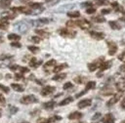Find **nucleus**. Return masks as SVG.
Segmentation results:
<instances>
[{"label":"nucleus","instance_id":"obj_27","mask_svg":"<svg viewBox=\"0 0 125 123\" xmlns=\"http://www.w3.org/2000/svg\"><path fill=\"white\" fill-rule=\"evenodd\" d=\"M96 87V82L95 81H89V82H87V84H86V88H85V92L86 91H88V90H91V89H94Z\"/></svg>","mask_w":125,"mask_h":123},{"label":"nucleus","instance_id":"obj_6","mask_svg":"<svg viewBox=\"0 0 125 123\" xmlns=\"http://www.w3.org/2000/svg\"><path fill=\"white\" fill-rule=\"evenodd\" d=\"M106 43L108 45V55L109 56H113L114 54H116V52H117V45H116V43L113 42V41H110V40L106 41Z\"/></svg>","mask_w":125,"mask_h":123},{"label":"nucleus","instance_id":"obj_51","mask_svg":"<svg viewBox=\"0 0 125 123\" xmlns=\"http://www.w3.org/2000/svg\"><path fill=\"white\" fill-rule=\"evenodd\" d=\"M108 13H110V9H103V10L101 11V14H103V15L108 14Z\"/></svg>","mask_w":125,"mask_h":123},{"label":"nucleus","instance_id":"obj_24","mask_svg":"<svg viewBox=\"0 0 125 123\" xmlns=\"http://www.w3.org/2000/svg\"><path fill=\"white\" fill-rule=\"evenodd\" d=\"M66 77V73H60V74H56L52 79L54 81H61L62 79H64Z\"/></svg>","mask_w":125,"mask_h":123},{"label":"nucleus","instance_id":"obj_30","mask_svg":"<svg viewBox=\"0 0 125 123\" xmlns=\"http://www.w3.org/2000/svg\"><path fill=\"white\" fill-rule=\"evenodd\" d=\"M67 17L69 18H79L80 17V12L79 11H74V12H67Z\"/></svg>","mask_w":125,"mask_h":123},{"label":"nucleus","instance_id":"obj_14","mask_svg":"<svg viewBox=\"0 0 125 123\" xmlns=\"http://www.w3.org/2000/svg\"><path fill=\"white\" fill-rule=\"evenodd\" d=\"M28 63H29V66L31 67H38L40 64H42V61H39L36 58H32Z\"/></svg>","mask_w":125,"mask_h":123},{"label":"nucleus","instance_id":"obj_41","mask_svg":"<svg viewBox=\"0 0 125 123\" xmlns=\"http://www.w3.org/2000/svg\"><path fill=\"white\" fill-rule=\"evenodd\" d=\"M66 26H68V27H74V26H76V21L68 20V21H66Z\"/></svg>","mask_w":125,"mask_h":123},{"label":"nucleus","instance_id":"obj_54","mask_svg":"<svg viewBox=\"0 0 125 123\" xmlns=\"http://www.w3.org/2000/svg\"><path fill=\"white\" fill-rule=\"evenodd\" d=\"M111 6H112L113 8H116V7L118 6V3H117V2H112V3H111Z\"/></svg>","mask_w":125,"mask_h":123},{"label":"nucleus","instance_id":"obj_50","mask_svg":"<svg viewBox=\"0 0 125 123\" xmlns=\"http://www.w3.org/2000/svg\"><path fill=\"white\" fill-rule=\"evenodd\" d=\"M114 9H115V11H116V12H122V13H123V11H124L123 7H122V6H119V5H118L116 8H114Z\"/></svg>","mask_w":125,"mask_h":123},{"label":"nucleus","instance_id":"obj_49","mask_svg":"<svg viewBox=\"0 0 125 123\" xmlns=\"http://www.w3.org/2000/svg\"><path fill=\"white\" fill-rule=\"evenodd\" d=\"M100 117H101V113H100V112H97V113H95V114L93 115L92 120H97V119H99Z\"/></svg>","mask_w":125,"mask_h":123},{"label":"nucleus","instance_id":"obj_28","mask_svg":"<svg viewBox=\"0 0 125 123\" xmlns=\"http://www.w3.org/2000/svg\"><path fill=\"white\" fill-rule=\"evenodd\" d=\"M64 67H67V64H66V63H62V64H60V65H56V66L54 67L53 71H54L55 73H57V72L61 71L62 69H63Z\"/></svg>","mask_w":125,"mask_h":123},{"label":"nucleus","instance_id":"obj_59","mask_svg":"<svg viewBox=\"0 0 125 123\" xmlns=\"http://www.w3.org/2000/svg\"><path fill=\"white\" fill-rule=\"evenodd\" d=\"M0 115H1V114H0Z\"/></svg>","mask_w":125,"mask_h":123},{"label":"nucleus","instance_id":"obj_33","mask_svg":"<svg viewBox=\"0 0 125 123\" xmlns=\"http://www.w3.org/2000/svg\"><path fill=\"white\" fill-rule=\"evenodd\" d=\"M8 39L9 40H16V41H18V40L21 39V36L16 34V33H11V34L8 35Z\"/></svg>","mask_w":125,"mask_h":123},{"label":"nucleus","instance_id":"obj_11","mask_svg":"<svg viewBox=\"0 0 125 123\" xmlns=\"http://www.w3.org/2000/svg\"><path fill=\"white\" fill-rule=\"evenodd\" d=\"M90 35L92 38H94L96 40H103L105 36V34L104 32H98V31H94V30L90 31Z\"/></svg>","mask_w":125,"mask_h":123},{"label":"nucleus","instance_id":"obj_10","mask_svg":"<svg viewBox=\"0 0 125 123\" xmlns=\"http://www.w3.org/2000/svg\"><path fill=\"white\" fill-rule=\"evenodd\" d=\"M122 97V92H119V93H116L107 102H106V105L107 106H110V105H113L114 103H116L119 100H120V98Z\"/></svg>","mask_w":125,"mask_h":123},{"label":"nucleus","instance_id":"obj_29","mask_svg":"<svg viewBox=\"0 0 125 123\" xmlns=\"http://www.w3.org/2000/svg\"><path fill=\"white\" fill-rule=\"evenodd\" d=\"M94 3L96 5H99V6H104V5H109V1L108 0H94Z\"/></svg>","mask_w":125,"mask_h":123},{"label":"nucleus","instance_id":"obj_34","mask_svg":"<svg viewBox=\"0 0 125 123\" xmlns=\"http://www.w3.org/2000/svg\"><path fill=\"white\" fill-rule=\"evenodd\" d=\"M113 91H112V89L111 88H106V89H104V90H102V94L103 95H112L113 93H112Z\"/></svg>","mask_w":125,"mask_h":123},{"label":"nucleus","instance_id":"obj_58","mask_svg":"<svg viewBox=\"0 0 125 123\" xmlns=\"http://www.w3.org/2000/svg\"><path fill=\"white\" fill-rule=\"evenodd\" d=\"M46 1H47V2H48V1H49V0H46Z\"/></svg>","mask_w":125,"mask_h":123},{"label":"nucleus","instance_id":"obj_16","mask_svg":"<svg viewBox=\"0 0 125 123\" xmlns=\"http://www.w3.org/2000/svg\"><path fill=\"white\" fill-rule=\"evenodd\" d=\"M36 34H38L40 37L42 38H48L50 36V32L46 31V30H42V29H35L34 30Z\"/></svg>","mask_w":125,"mask_h":123},{"label":"nucleus","instance_id":"obj_19","mask_svg":"<svg viewBox=\"0 0 125 123\" xmlns=\"http://www.w3.org/2000/svg\"><path fill=\"white\" fill-rule=\"evenodd\" d=\"M108 23H109V26L114 30H118V29H120L122 27V25L118 21H115V20H110Z\"/></svg>","mask_w":125,"mask_h":123},{"label":"nucleus","instance_id":"obj_56","mask_svg":"<svg viewBox=\"0 0 125 123\" xmlns=\"http://www.w3.org/2000/svg\"><path fill=\"white\" fill-rule=\"evenodd\" d=\"M21 2H24V3H27V2H29L30 0H21Z\"/></svg>","mask_w":125,"mask_h":123},{"label":"nucleus","instance_id":"obj_55","mask_svg":"<svg viewBox=\"0 0 125 123\" xmlns=\"http://www.w3.org/2000/svg\"><path fill=\"white\" fill-rule=\"evenodd\" d=\"M6 77H7L8 79H10V78H11L12 76H11V74H7V75H6Z\"/></svg>","mask_w":125,"mask_h":123},{"label":"nucleus","instance_id":"obj_20","mask_svg":"<svg viewBox=\"0 0 125 123\" xmlns=\"http://www.w3.org/2000/svg\"><path fill=\"white\" fill-rule=\"evenodd\" d=\"M82 113L81 112H79V111H74V112H71L69 115H68V119H71V120H73V119H79V118H81L82 117Z\"/></svg>","mask_w":125,"mask_h":123},{"label":"nucleus","instance_id":"obj_31","mask_svg":"<svg viewBox=\"0 0 125 123\" xmlns=\"http://www.w3.org/2000/svg\"><path fill=\"white\" fill-rule=\"evenodd\" d=\"M55 64H56V60H50V61H48V62L44 64L43 68H44L45 70H47V68H48V67L53 66V65H55Z\"/></svg>","mask_w":125,"mask_h":123},{"label":"nucleus","instance_id":"obj_15","mask_svg":"<svg viewBox=\"0 0 125 123\" xmlns=\"http://www.w3.org/2000/svg\"><path fill=\"white\" fill-rule=\"evenodd\" d=\"M103 122L104 123H114V117L111 113H107L104 116L103 118Z\"/></svg>","mask_w":125,"mask_h":123},{"label":"nucleus","instance_id":"obj_35","mask_svg":"<svg viewBox=\"0 0 125 123\" xmlns=\"http://www.w3.org/2000/svg\"><path fill=\"white\" fill-rule=\"evenodd\" d=\"M27 49H28L32 54H35V53H37V52L40 50V49H39L38 47H36V46H28Z\"/></svg>","mask_w":125,"mask_h":123},{"label":"nucleus","instance_id":"obj_8","mask_svg":"<svg viewBox=\"0 0 125 123\" xmlns=\"http://www.w3.org/2000/svg\"><path fill=\"white\" fill-rule=\"evenodd\" d=\"M55 91H56V87H53V86L48 85V86H45V87L42 88V90H41V95L45 97V96H48V95L54 93Z\"/></svg>","mask_w":125,"mask_h":123},{"label":"nucleus","instance_id":"obj_48","mask_svg":"<svg viewBox=\"0 0 125 123\" xmlns=\"http://www.w3.org/2000/svg\"><path fill=\"white\" fill-rule=\"evenodd\" d=\"M11 46L12 47H16V48H21V43H19V42H12L11 43Z\"/></svg>","mask_w":125,"mask_h":123},{"label":"nucleus","instance_id":"obj_12","mask_svg":"<svg viewBox=\"0 0 125 123\" xmlns=\"http://www.w3.org/2000/svg\"><path fill=\"white\" fill-rule=\"evenodd\" d=\"M92 104V101L90 99H84L82 101H80L78 103H77V106L79 108H84V107H87V106H90Z\"/></svg>","mask_w":125,"mask_h":123},{"label":"nucleus","instance_id":"obj_2","mask_svg":"<svg viewBox=\"0 0 125 123\" xmlns=\"http://www.w3.org/2000/svg\"><path fill=\"white\" fill-rule=\"evenodd\" d=\"M59 33L61 36L62 37H67V38H73L75 37L76 35V31L75 30H69V29H66V28H62L59 30Z\"/></svg>","mask_w":125,"mask_h":123},{"label":"nucleus","instance_id":"obj_40","mask_svg":"<svg viewBox=\"0 0 125 123\" xmlns=\"http://www.w3.org/2000/svg\"><path fill=\"white\" fill-rule=\"evenodd\" d=\"M0 89L4 92V93H7V94H9V92H10V89H9V87H7V86H4V85H2V84H0Z\"/></svg>","mask_w":125,"mask_h":123},{"label":"nucleus","instance_id":"obj_9","mask_svg":"<svg viewBox=\"0 0 125 123\" xmlns=\"http://www.w3.org/2000/svg\"><path fill=\"white\" fill-rule=\"evenodd\" d=\"M29 22H31V25L40 26V25H43V24L48 23L49 22V19L42 18V19H38V20H29Z\"/></svg>","mask_w":125,"mask_h":123},{"label":"nucleus","instance_id":"obj_26","mask_svg":"<svg viewBox=\"0 0 125 123\" xmlns=\"http://www.w3.org/2000/svg\"><path fill=\"white\" fill-rule=\"evenodd\" d=\"M12 0H0V8H7L11 5Z\"/></svg>","mask_w":125,"mask_h":123},{"label":"nucleus","instance_id":"obj_3","mask_svg":"<svg viewBox=\"0 0 125 123\" xmlns=\"http://www.w3.org/2000/svg\"><path fill=\"white\" fill-rule=\"evenodd\" d=\"M104 60V57H100L98 60L94 61L93 62L88 63V68H89V70H90V71H95V69H97L98 67H100V65H101V63L103 62Z\"/></svg>","mask_w":125,"mask_h":123},{"label":"nucleus","instance_id":"obj_43","mask_svg":"<svg viewBox=\"0 0 125 123\" xmlns=\"http://www.w3.org/2000/svg\"><path fill=\"white\" fill-rule=\"evenodd\" d=\"M30 40L32 41V42H34V43H39L40 42V37H38V36H32V37H30Z\"/></svg>","mask_w":125,"mask_h":123},{"label":"nucleus","instance_id":"obj_45","mask_svg":"<svg viewBox=\"0 0 125 123\" xmlns=\"http://www.w3.org/2000/svg\"><path fill=\"white\" fill-rule=\"evenodd\" d=\"M81 7H93L92 2H83L81 3Z\"/></svg>","mask_w":125,"mask_h":123},{"label":"nucleus","instance_id":"obj_22","mask_svg":"<svg viewBox=\"0 0 125 123\" xmlns=\"http://www.w3.org/2000/svg\"><path fill=\"white\" fill-rule=\"evenodd\" d=\"M55 105H56V102L54 101H50V102H47L43 103V108H45V109H52Z\"/></svg>","mask_w":125,"mask_h":123},{"label":"nucleus","instance_id":"obj_21","mask_svg":"<svg viewBox=\"0 0 125 123\" xmlns=\"http://www.w3.org/2000/svg\"><path fill=\"white\" fill-rule=\"evenodd\" d=\"M92 20L95 21V22H99V23H102V22H104L105 21V18L103 17V16H95V17H92Z\"/></svg>","mask_w":125,"mask_h":123},{"label":"nucleus","instance_id":"obj_44","mask_svg":"<svg viewBox=\"0 0 125 123\" xmlns=\"http://www.w3.org/2000/svg\"><path fill=\"white\" fill-rule=\"evenodd\" d=\"M71 87H72L71 82H66V83H65V84H63V86H62L63 90H67V89H69V88H71Z\"/></svg>","mask_w":125,"mask_h":123},{"label":"nucleus","instance_id":"obj_7","mask_svg":"<svg viewBox=\"0 0 125 123\" xmlns=\"http://www.w3.org/2000/svg\"><path fill=\"white\" fill-rule=\"evenodd\" d=\"M91 25H92L91 22L88 21L87 20H84V19L76 21V26H79V27L82 28V29H88V28L91 27Z\"/></svg>","mask_w":125,"mask_h":123},{"label":"nucleus","instance_id":"obj_37","mask_svg":"<svg viewBox=\"0 0 125 123\" xmlns=\"http://www.w3.org/2000/svg\"><path fill=\"white\" fill-rule=\"evenodd\" d=\"M75 5L74 4H66V5H64V6H62V9H59L58 11H63V10H65V9H70V8H73Z\"/></svg>","mask_w":125,"mask_h":123},{"label":"nucleus","instance_id":"obj_53","mask_svg":"<svg viewBox=\"0 0 125 123\" xmlns=\"http://www.w3.org/2000/svg\"><path fill=\"white\" fill-rule=\"evenodd\" d=\"M121 107H122L123 109H125V97H124V99H123L122 102H121Z\"/></svg>","mask_w":125,"mask_h":123},{"label":"nucleus","instance_id":"obj_32","mask_svg":"<svg viewBox=\"0 0 125 123\" xmlns=\"http://www.w3.org/2000/svg\"><path fill=\"white\" fill-rule=\"evenodd\" d=\"M72 101H73L72 97H68V98H65L63 101H62V102H61L59 104H60V105H65V104H68V103H70Z\"/></svg>","mask_w":125,"mask_h":123},{"label":"nucleus","instance_id":"obj_38","mask_svg":"<svg viewBox=\"0 0 125 123\" xmlns=\"http://www.w3.org/2000/svg\"><path fill=\"white\" fill-rule=\"evenodd\" d=\"M74 81L76 83H83L85 81V77H83V76H77V77L74 78Z\"/></svg>","mask_w":125,"mask_h":123},{"label":"nucleus","instance_id":"obj_18","mask_svg":"<svg viewBox=\"0 0 125 123\" xmlns=\"http://www.w3.org/2000/svg\"><path fill=\"white\" fill-rule=\"evenodd\" d=\"M9 27V20H6V19H1L0 20V29L1 30H5Z\"/></svg>","mask_w":125,"mask_h":123},{"label":"nucleus","instance_id":"obj_25","mask_svg":"<svg viewBox=\"0 0 125 123\" xmlns=\"http://www.w3.org/2000/svg\"><path fill=\"white\" fill-rule=\"evenodd\" d=\"M42 3H40V2H31V3H29V7L33 10V9H41V7H42Z\"/></svg>","mask_w":125,"mask_h":123},{"label":"nucleus","instance_id":"obj_47","mask_svg":"<svg viewBox=\"0 0 125 123\" xmlns=\"http://www.w3.org/2000/svg\"><path fill=\"white\" fill-rule=\"evenodd\" d=\"M118 60H120L121 62H125V52H123L122 54H120V55L118 56Z\"/></svg>","mask_w":125,"mask_h":123},{"label":"nucleus","instance_id":"obj_4","mask_svg":"<svg viewBox=\"0 0 125 123\" xmlns=\"http://www.w3.org/2000/svg\"><path fill=\"white\" fill-rule=\"evenodd\" d=\"M11 10L13 12H21V13H23L24 15H31L32 14V9L30 7H13L11 8Z\"/></svg>","mask_w":125,"mask_h":123},{"label":"nucleus","instance_id":"obj_52","mask_svg":"<svg viewBox=\"0 0 125 123\" xmlns=\"http://www.w3.org/2000/svg\"><path fill=\"white\" fill-rule=\"evenodd\" d=\"M0 103L5 104V98H4V96L2 94H0Z\"/></svg>","mask_w":125,"mask_h":123},{"label":"nucleus","instance_id":"obj_57","mask_svg":"<svg viewBox=\"0 0 125 123\" xmlns=\"http://www.w3.org/2000/svg\"><path fill=\"white\" fill-rule=\"evenodd\" d=\"M120 123H125V120H123V121H121Z\"/></svg>","mask_w":125,"mask_h":123},{"label":"nucleus","instance_id":"obj_39","mask_svg":"<svg viewBox=\"0 0 125 123\" xmlns=\"http://www.w3.org/2000/svg\"><path fill=\"white\" fill-rule=\"evenodd\" d=\"M51 122H52L51 118H49V119H46V118H40V119L37 121V123H51Z\"/></svg>","mask_w":125,"mask_h":123},{"label":"nucleus","instance_id":"obj_5","mask_svg":"<svg viewBox=\"0 0 125 123\" xmlns=\"http://www.w3.org/2000/svg\"><path fill=\"white\" fill-rule=\"evenodd\" d=\"M15 28H17L21 33H25L27 30H28V25L26 22H23V21H19L17 23H15Z\"/></svg>","mask_w":125,"mask_h":123},{"label":"nucleus","instance_id":"obj_23","mask_svg":"<svg viewBox=\"0 0 125 123\" xmlns=\"http://www.w3.org/2000/svg\"><path fill=\"white\" fill-rule=\"evenodd\" d=\"M11 86L17 92H23L24 91V88H23L22 85H20V84H17V83H13V84H11Z\"/></svg>","mask_w":125,"mask_h":123},{"label":"nucleus","instance_id":"obj_36","mask_svg":"<svg viewBox=\"0 0 125 123\" xmlns=\"http://www.w3.org/2000/svg\"><path fill=\"white\" fill-rule=\"evenodd\" d=\"M18 110H19V108H18V107L14 106V105H9V112H10L11 114H14V113H16Z\"/></svg>","mask_w":125,"mask_h":123},{"label":"nucleus","instance_id":"obj_1","mask_svg":"<svg viewBox=\"0 0 125 123\" xmlns=\"http://www.w3.org/2000/svg\"><path fill=\"white\" fill-rule=\"evenodd\" d=\"M21 103L22 104H29V103H34V102H37L38 100L35 96L33 95H28V96H24L21 99Z\"/></svg>","mask_w":125,"mask_h":123},{"label":"nucleus","instance_id":"obj_46","mask_svg":"<svg viewBox=\"0 0 125 123\" xmlns=\"http://www.w3.org/2000/svg\"><path fill=\"white\" fill-rule=\"evenodd\" d=\"M15 79H16V80H22V79H23L22 73H16V75H15Z\"/></svg>","mask_w":125,"mask_h":123},{"label":"nucleus","instance_id":"obj_13","mask_svg":"<svg viewBox=\"0 0 125 123\" xmlns=\"http://www.w3.org/2000/svg\"><path fill=\"white\" fill-rule=\"evenodd\" d=\"M111 65H112V61H105V62H103L101 63L100 69H101V71H104L105 69H108Z\"/></svg>","mask_w":125,"mask_h":123},{"label":"nucleus","instance_id":"obj_42","mask_svg":"<svg viewBox=\"0 0 125 123\" xmlns=\"http://www.w3.org/2000/svg\"><path fill=\"white\" fill-rule=\"evenodd\" d=\"M86 13L87 14H94V13H96V8L95 7H90L86 10Z\"/></svg>","mask_w":125,"mask_h":123},{"label":"nucleus","instance_id":"obj_17","mask_svg":"<svg viewBox=\"0 0 125 123\" xmlns=\"http://www.w3.org/2000/svg\"><path fill=\"white\" fill-rule=\"evenodd\" d=\"M116 89L119 92H124L125 91V78L116 83Z\"/></svg>","mask_w":125,"mask_h":123}]
</instances>
